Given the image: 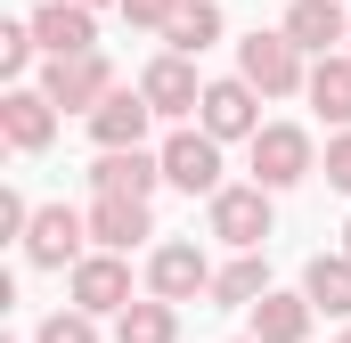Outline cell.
I'll return each instance as SVG.
<instances>
[{
  "label": "cell",
  "instance_id": "1",
  "mask_svg": "<svg viewBox=\"0 0 351 343\" xmlns=\"http://www.w3.org/2000/svg\"><path fill=\"white\" fill-rule=\"evenodd\" d=\"M237 82H254L262 98H294V90H311V66L286 33H245L237 41Z\"/></svg>",
  "mask_w": 351,
  "mask_h": 343
},
{
  "label": "cell",
  "instance_id": "2",
  "mask_svg": "<svg viewBox=\"0 0 351 343\" xmlns=\"http://www.w3.org/2000/svg\"><path fill=\"white\" fill-rule=\"evenodd\" d=\"M204 229H213L221 246H237V254H262V246H269V188L229 180V188L204 204Z\"/></svg>",
  "mask_w": 351,
  "mask_h": 343
},
{
  "label": "cell",
  "instance_id": "3",
  "mask_svg": "<svg viewBox=\"0 0 351 343\" xmlns=\"http://www.w3.org/2000/svg\"><path fill=\"white\" fill-rule=\"evenodd\" d=\"M82 246H90V213H74V204H41L33 229H25V261H33V270H66V278H74L90 261Z\"/></svg>",
  "mask_w": 351,
  "mask_h": 343
},
{
  "label": "cell",
  "instance_id": "4",
  "mask_svg": "<svg viewBox=\"0 0 351 343\" xmlns=\"http://www.w3.org/2000/svg\"><path fill=\"white\" fill-rule=\"evenodd\" d=\"M213 278H221V270L204 261L196 237H164V246L147 254V294L172 303V311H180V303H196V294H213Z\"/></svg>",
  "mask_w": 351,
  "mask_h": 343
},
{
  "label": "cell",
  "instance_id": "5",
  "mask_svg": "<svg viewBox=\"0 0 351 343\" xmlns=\"http://www.w3.org/2000/svg\"><path fill=\"white\" fill-rule=\"evenodd\" d=\"M114 90L123 82H114L106 49H90V58H49V66H41V98H49V106H74V115H98Z\"/></svg>",
  "mask_w": 351,
  "mask_h": 343
},
{
  "label": "cell",
  "instance_id": "6",
  "mask_svg": "<svg viewBox=\"0 0 351 343\" xmlns=\"http://www.w3.org/2000/svg\"><path fill=\"white\" fill-rule=\"evenodd\" d=\"M319 172V147H311V131L302 123H262V139H254V188H294V180H311Z\"/></svg>",
  "mask_w": 351,
  "mask_h": 343
},
{
  "label": "cell",
  "instance_id": "7",
  "mask_svg": "<svg viewBox=\"0 0 351 343\" xmlns=\"http://www.w3.org/2000/svg\"><path fill=\"white\" fill-rule=\"evenodd\" d=\"M156 156H164V180H172V188H188V196H204V204L229 188V180H221V139H213V131H196V123H188V131H172Z\"/></svg>",
  "mask_w": 351,
  "mask_h": 343
},
{
  "label": "cell",
  "instance_id": "8",
  "mask_svg": "<svg viewBox=\"0 0 351 343\" xmlns=\"http://www.w3.org/2000/svg\"><path fill=\"white\" fill-rule=\"evenodd\" d=\"M196 131H213L221 147H229V139H245V147H254V139H262V90H254V82H237V74H229V82H204Z\"/></svg>",
  "mask_w": 351,
  "mask_h": 343
},
{
  "label": "cell",
  "instance_id": "9",
  "mask_svg": "<svg viewBox=\"0 0 351 343\" xmlns=\"http://www.w3.org/2000/svg\"><path fill=\"white\" fill-rule=\"evenodd\" d=\"M66 294H74V311H90V319H106V311L123 319V311L139 303V294H131V261H123V254H90L82 270L66 278Z\"/></svg>",
  "mask_w": 351,
  "mask_h": 343
},
{
  "label": "cell",
  "instance_id": "10",
  "mask_svg": "<svg viewBox=\"0 0 351 343\" xmlns=\"http://www.w3.org/2000/svg\"><path fill=\"white\" fill-rule=\"evenodd\" d=\"M139 98H147V106H156L164 123H180V131H188V115L204 106V82H196V58H172V49H164V58H156V66L139 74Z\"/></svg>",
  "mask_w": 351,
  "mask_h": 343
},
{
  "label": "cell",
  "instance_id": "11",
  "mask_svg": "<svg viewBox=\"0 0 351 343\" xmlns=\"http://www.w3.org/2000/svg\"><path fill=\"white\" fill-rule=\"evenodd\" d=\"M278 33H286L302 58H343V41H351V8H343V0H294Z\"/></svg>",
  "mask_w": 351,
  "mask_h": 343
},
{
  "label": "cell",
  "instance_id": "12",
  "mask_svg": "<svg viewBox=\"0 0 351 343\" xmlns=\"http://www.w3.org/2000/svg\"><path fill=\"white\" fill-rule=\"evenodd\" d=\"M25 25H33L41 58H90L98 49V8H74V0H41Z\"/></svg>",
  "mask_w": 351,
  "mask_h": 343
},
{
  "label": "cell",
  "instance_id": "13",
  "mask_svg": "<svg viewBox=\"0 0 351 343\" xmlns=\"http://www.w3.org/2000/svg\"><path fill=\"white\" fill-rule=\"evenodd\" d=\"M147 123H156V106H147L139 90H114V98L90 115V139H98V156H131V147H147Z\"/></svg>",
  "mask_w": 351,
  "mask_h": 343
},
{
  "label": "cell",
  "instance_id": "14",
  "mask_svg": "<svg viewBox=\"0 0 351 343\" xmlns=\"http://www.w3.org/2000/svg\"><path fill=\"white\" fill-rule=\"evenodd\" d=\"M0 139H8L16 156H41V147L58 139V106H49L41 90H25V82H16L8 98H0Z\"/></svg>",
  "mask_w": 351,
  "mask_h": 343
},
{
  "label": "cell",
  "instance_id": "15",
  "mask_svg": "<svg viewBox=\"0 0 351 343\" xmlns=\"http://www.w3.org/2000/svg\"><path fill=\"white\" fill-rule=\"evenodd\" d=\"M139 237H156V213L131 196H90V246L98 254H131Z\"/></svg>",
  "mask_w": 351,
  "mask_h": 343
},
{
  "label": "cell",
  "instance_id": "16",
  "mask_svg": "<svg viewBox=\"0 0 351 343\" xmlns=\"http://www.w3.org/2000/svg\"><path fill=\"white\" fill-rule=\"evenodd\" d=\"M90 188H98V196H131V204H147V196L164 188V156H147V147H131V156H98V164H90Z\"/></svg>",
  "mask_w": 351,
  "mask_h": 343
},
{
  "label": "cell",
  "instance_id": "17",
  "mask_svg": "<svg viewBox=\"0 0 351 343\" xmlns=\"http://www.w3.org/2000/svg\"><path fill=\"white\" fill-rule=\"evenodd\" d=\"M311 294H278L269 286L262 303H254V343H311Z\"/></svg>",
  "mask_w": 351,
  "mask_h": 343
},
{
  "label": "cell",
  "instance_id": "18",
  "mask_svg": "<svg viewBox=\"0 0 351 343\" xmlns=\"http://www.w3.org/2000/svg\"><path fill=\"white\" fill-rule=\"evenodd\" d=\"M302 294H311V311H319V319H351V254H311Z\"/></svg>",
  "mask_w": 351,
  "mask_h": 343
},
{
  "label": "cell",
  "instance_id": "19",
  "mask_svg": "<svg viewBox=\"0 0 351 343\" xmlns=\"http://www.w3.org/2000/svg\"><path fill=\"white\" fill-rule=\"evenodd\" d=\"M213 41H221V8H213V0H188L172 25H164V49H172V58H204Z\"/></svg>",
  "mask_w": 351,
  "mask_h": 343
},
{
  "label": "cell",
  "instance_id": "20",
  "mask_svg": "<svg viewBox=\"0 0 351 343\" xmlns=\"http://www.w3.org/2000/svg\"><path fill=\"white\" fill-rule=\"evenodd\" d=\"M262 294H269V261L262 254H237L221 278H213V303H221V311H254Z\"/></svg>",
  "mask_w": 351,
  "mask_h": 343
},
{
  "label": "cell",
  "instance_id": "21",
  "mask_svg": "<svg viewBox=\"0 0 351 343\" xmlns=\"http://www.w3.org/2000/svg\"><path fill=\"white\" fill-rule=\"evenodd\" d=\"M114 343H180V311L156 303V294H139V303L114 319Z\"/></svg>",
  "mask_w": 351,
  "mask_h": 343
},
{
  "label": "cell",
  "instance_id": "22",
  "mask_svg": "<svg viewBox=\"0 0 351 343\" xmlns=\"http://www.w3.org/2000/svg\"><path fill=\"white\" fill-rule=\"evenodd\" d=\"M311 106H319L335 131H351V58H319V66H311Z\"/></svg>",
  "mask_w": 351,
  "mask_h": 343
},
{
  "label": "cell",
  "instance_id": "23",
  "mask_svg": "<svg viewBox=\"0 0 351 343\" xmlns=\"http://www.w3.org/2000/svg\"><path fill=\"white\" fill-rule=\"evenodd\" d=\"M33 343H98V319L66 303V311H49V319H41V335H33Z\"/></svg>",
  "mask_w": 351,
  "mask_h": 343
},
{
  "label": "cell",
  "instance_id": "24",
  "mask_svg": "<svg viewBox=\"0 0 351 343\" xmlns=\"http://www.w3.org/2000/svg\"><path fill=\"white\" fill-rule=\"evenodd\" d=\"M33 58H41V41H33V25H0V74L16 82V74H25Z\"/></svg>",
  "mask_w": 351,
  "mask_h": 343
},
{
  "label": "cell",
  "instance_id": "25",
  "mask_svg": "<svg viewBox=\"0 0 351 343\" xmlns=\"http://www.w3.org/2000/svg\"><path fill=\"white\" fill-rule=\"evenodd\" d=\"M180 8H188V0H123V16H131V25H147V33H164Z\"/></svg>",
  "mask_w": 351,
  "mask_h": 343
},
{
  "label": "cell",
  "instance_id": "26",
  "mask_svg": "<svg viewBox=\"0 0 351 343\" xmlns=\"http://www.w3.org/2000/svg\"><path fill=\"white\" fill-rule=\"evenodd\" d=\"M327 180L351 196V131H335V139H327Z\"/></svg>",
  "mask_w": 351,
  "mask_h": 343
},
{
  "label": "cell",
  "instance_id": "27",
  "mask_svg": "<svg viewBox=\"0 0 351 343\" xmlns=\"http://www.w3.org/2000/svg\"><path fill=\"white\" fill-rule=\"evenodd\" d=\"M74 8H106V0H74ZM114 8H123V0H114Z\"/></svg>",
  "mask_w": 351,
  "mask_h": 343
},
{
  "label": "cell",
  "instance_id": "28",
  "mask_svg": "<svg viewBox=\"0 0 351 343\" xmlns=\"http://www.w3.org/2000/svg\"><path fill=\"white\" fill-rule=\"evenodd\" d=\"M343 254H351V221H343Z\"/></svg>",
  "mask_w": 351,
  "mask_h": 343
},
{
  "label": "cell",
  "instance_id": "29",
  "mask_svg": "<svg viewBox=\"0 0 351 343\" xmlns=\"http://www.w3.org/2000/svg\"><path fill=\"white\" fill-rule=\"evenodd\" d=\"M237 343H254V335H237Z\"/></svg>",
  "mask_w": 351,
  "mask_h": 343
},
{
  "label": "cell",
  "instance_id": "30",
  "mask_svg": "<svg viewBox=\"0 0 351 343\" xmlns=\"http://www.w3.org/2000/svg\"><path fill=\"white\" fill-rule=\"evenodd\" d=\"M343 58H351V41H343Z\"/></svg>",
  "mask_w": 351,
  "mask_h": 343
},
{
  "label": "cell",
  "instance_id": "31",
  "mask_svg": "<svg viewBox=\"0 0 351 343\" xmlns=\"http://www.w3.org/2000/svg\"><path fill=\"white\" fill-rule=\"evenodd\" d=\"M343 343H351V327H343Z\"/></svg>",
  "mask_w": 351,
  "mask_h": 343
}]
</instances>
